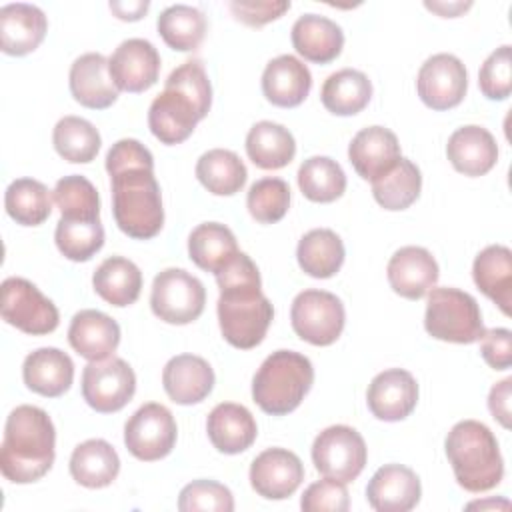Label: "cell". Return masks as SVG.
<instances>
[{
    "label": "cell",
    "instance_id": "1",
    "mask_svg": "<svg viewBox=\"0 0 512 512\" xmlns=\"http://www.w3.org/2000/svg\"><path fill=\"white\" fill-rule=\"evenodd\" d=\"M106 172L118 228L136 240L154 238L164 226V208L152 152L134 138H122L106 154Z\"/></svg>",
    "mask_w": 512,
    "mask_h": 512
},
{
    "label": "cell",
    "instance_id": "2",
    "mask_svg": "<svg viewBox=\"0 0 512 512\" xmlns=\"http://www.w3.org/2000/svg\"><path fill=\"white\" fill-rule=\"evenodd\" d=\"M214 276L220 288L218 322L224 340L240 350L258 346L274 318V308L260 290L258 266L248 254L238 252Z\"/></svg>",
    "mask_w": 512,
    "mask_h": 512
},
{
    "label": "cell",
    "instance_id": "3",
    "mask_svg": "<svg viewBox=\"0 0 512 512\" xmlns=\"http://www.w3.org/2000/svg\"><path fill=\"white\" fill-rule=\"evenodd\" d=\"M212 106V86L204 64L188 60L170 72L164 90L152 100L148 110L150 132L162 144H180L208 114Z\"/></svg>",
    "mask_w": 512,
    "mask_h": 512
},
{
    "label": "cell",
    "instance_id": "4",
    "mask_svg": "<svg viewBox=\"0 0 512 512\" xmlns=\"http://www.w3.org/2000/svg\"><path fill=\"white\" fill-rule=\"evenodd\" d=\"M56 430L50 416L30 404L16 406L4 426L0 446L2 476L14 484L40 480L54 464Z\"/></svg>",
    "mask_w": 512,
    "mask_h": 512
},
{
    "label": "cell",
    "instance_id": "5",
    "mask_svg": "<svg viewBox=\"0 0 512 512\" xmlns=\"http://www.w3.org/2000/svg\"><path fill=\"white\" fill-rule=\"evenodd\" d=\"M456 482L468 492H488L502 482L504 460L492 430L478 420L452 426L444 442Z\"/></svg>",
    "mask_w": 512,
    "mask_h": 512
},
{
    "label": "cell",
    "instance_id": "6",
    "mask_svg": "<svg viewBox=\"0 0 512 512\" xmlns=\"http://www.w3.org/2000/svg\"><path fill=\"white\" fill-rule=\"evenodd\" d=\"M314 382L312 362L294 350L272 352L252 380V398L262 412L284 416L300 406Z\"/></svg>",
    "mask_w": 512,
    "mask_h": 512
},
{
    "label": "cell",
    "instance_id": "7",
    "mask_svg": "<svg viewBox=\"0 0 512 512\" xmlns=\"http://www.w3.org/2000/svg\"><path fill=\"white\" fill-rule=\"evenodd\" d=\"M424 328L432 338L454 344L478 342L486 330L476 298L448 286L430 288Z\"/></svg>",
    "mask_w": 512,
    "mask_h": 512
},
{
    "label": "cell",
    "instance_id": "8",
    "mask_svg": "<svg viewBox=\"0 0 512 512\" xmlns=\"http://www.w3.org/2000/svg\"><path fill=\"white\" fill-rule=\"evenodd\" d=\"M206 304L204 284L182 268H166L156 274L150 292L152 312L176 326L190 324L200 318Z\"/></svg>",
    "mask_w": 512,
    "mask_h": 512
},
{
    "label": "cell",
    "instance_id": "9",
    "mask_svg": "<svg viewBox=\"0 0 512 512\" xmlns=\"http://www.w3.org/2000/svg\"><path fill=\"white\" fill-rule=\"evenodd\" d=\"M366 458L368 450L364 438L352 426H328L312 444V462L316 470L324 478L342 484H348L360 476L366 466Z\"/></svg>",
    "mask_w": 512,
    "mask_h": 512
},
{
    "label": "cell",
    "instance_id": "10",
    "mask_svg": "<svg viewBox=\"0 0 512 512\" xmlns=\"http://www.w3.org/2000/svg\"><path fill=\"white\" fill-rule=\"evenodd\" d=\"M2 318L24 334L44 336L58 328L60 314L50 298H46L30 280L10 276L2 282Z\"/></svg>",
    "mask_w": 512,
    "mask_h": 512
},
{
    "label": "cell",
    "instance_id": "11",
    "mask_svg": "<svg viewBox=\"0 0 512 512\" xmlns=\"http://www.w3.org/2000/svg\"><path fill=\"white\" fill-rule=\"evenodd\" d=\"M290 322L294 332L308 344L330 346L344 330V304L332 292L304 290L292 302Z\"/></svg>",
    "mask_w": 512,
    "mask_h": 512
},
{
    "label": "cell",
    "instance_id": "12",
    "mask_svg": "<svg viewBox=\"0 0 512 512\" xmlns=\"http://www.w3.org/2000/svg\"><path fill=\"white\" fill-rule=\"evenodd\" d=\"M136 392V374L122 358L90 362L82 370V398L100 412L112 414L122 410Z\"/></svg>",
    "mask_w": 512,
    "mask_h": 512
},
{
    "label": "cell",
    "instance_id": "13",
    "mask_svg": "<svg viewBox=\"0 0 512 512\" xmlns=\"http://www.w3.org/2000/svg\"><path fill=\"white\" fill-rule=\"evenodd\" d=\"M176 436L178 428L172 412L158 402L140 406L124 426L126 450L142 462L168 456L176 444Z\"/></svg>",
    "mask_w": 512,
    "mask_h": 512
},
{
    "label": "cell",
    "instance_id": "14",
    "mask_svg": "<svg viewBox=\"0 0 512 512\" xmlns=\"http://www.w3.org/2000/svg\"><path fill=\"white\" fill-rule=\"evenodd\" d=\"M416 90L420 100L432 110L458 106L468 90V72L454 54H434L418 70Z\"/></svg>",
    "mask_w": 512,
    "mask_h": 512
},
{
    "label": "cell",
    "instance_id": "15",
    "mask_svg": "<svg viewBox=\"0 0 512 512\" xmlns=\"http://www.w3.org/2000/svg\"><path fill=\"white\" fill-rule=\"evenodd\" d=\"M108 70L118 90L140 94L152 88L160 74V54L144 38H128L108 58Z\"/></svg>",
    "mask_w": 512,
    "mask_h": 512
},
{
    "label": "cell",
    "instance_id": "16",
    "mask_svg": "<svg viewBox=\"0 0 512 512\" xmlns=\"http://www.w3.org/2000/svg\"><path fill=\"white\" fill-rule=\"evenodd\" d=\"M304 480L302 460L286 448H268L250 464V484L258 496L284 500L292 496Z\"/></svg>",
    "mask_w": 512,
    "mask_h": 512
},
{
    "label": "cell",
    "instance_id": "17",
    "mask_svg": "<svg viewBox=\"0 0 512 512\" xmlns=\"http://www.w3.org/2000/svg\"><path fill=\"white\" fill-rule=\"evenodd\" d=\"M366 402L378 420H404L412 414L418 402L416 378L402 368L384 370L372 378L366 392Z\"/></svg>",
    "mask_w": 512,
    "mask_h": 512
},
{
    "label": "cell",
    "instance_id": "18",
    "mask_svg": "<svg viewBox=\"0 0 512 512\" xmlns=\"http://www.w3.org/2000/svg\"><path fill=\"white\" fill-rule=\"evenodd\" d=\"M422 496L420 478L402 464H384L366 486V500L376 512H408Z\"/></svg>",
    "mask_w": 512,
    "mask_h": 512
},
{
    "label": "cell",
    "instance_id": "19",
    "mask_svg": "<svg viewBox=\"0 0 512 512\" xmlns=\"http://www.w3.org/2000/svg\"><path fill=\"white\" fill-rule=\"evenodd\" d=\"M402 158L398 138L384 126L362 128L348 146V160L356 174L374 182L396 166Z\"/></svg>",
    "mask_w": 512,
    "mask_h": 512
},
{
    "label": "cell",
    "instance_id": "20",
    "mask_svg": "<svg viewBox=\"0 0 512 512\" xmlns=\"http://www.w3.org/2000/svg\"><path fill=\"white\" fill-rule=\"evenodd\" d=\"M438 262L422 246H404L388 262L390 288L408 300H420L438 282Z\"/></svg>",
    "mask_w": 512,
    "mask_h": 512
},
{
    "label": "cell",
    "instance_id": "21",
    "mask_svg": "<svg viewBox=\"0 0 512 512\" xmlns=\"http://www.w3.org/2000/svg\"><path fill=\"white\" fill-rule=\"evenodd\" d=\"M68 84L74 100L92 110L110 108L118 100V86L110 76L108 58L98 52L82 54L72 62Z\"/></svg>",
    "mask_w": 512,
    "mask_h": 512
},
{
    "label": "cell",
    "instance_id": "22",
    "mask_svg": "<svg viewBox=\"0 0 512 512\" xmlns=\"http://www.w3.org/2000/svg\"><path fill=\"white\" fill-rule=\"evenodd\" d=\"M214 380L212 366L194 354H178L162 370V386L168 398L182 406L202 402L212 392Z\"/></svg>",
    "mask_w": 512,
    "mask_h": 512
},
{
    "label": "cell",
    "instance_id": "23",
    "mask_svg": "<svg viewBox=\"0 0 512 512\" xmlns=\"http://www.w3.org/2000/svg\"><path fill=\"white\" fill-rule=\"evenodd\" d=\"M48 30L46 14L34 4H6L0 8V46L8 56L34 52Z\"/></svg>",
    "mask_w": 512,
    "mask_h": 512
},
{
    "label": "cell",
    "instance_id": "24",
    "mask_svg": "<svg viewBox=\"0 0 512 512\" xmlns=\"http://www.w3.org/2000/svg\"><path fill=\"white\" fill-rule=\"evenodd\" d=\"M68 342L88 362L106 360L120 344V326L100 310H80L68 326Z\"/></svg>",
    "mask_w": 512,
    "mask_h": 512
},
{
    "label": "cell",
    "instance_id": "25",
    "mask_svg": "<svg viewBox=\"0 0 512 512\" xmlns=\"http://www.w3.org/2000/svg\"><path fill=\"white\" fill-rule=\"evenodd\" d=\"M312 88L308 66L292 54L272 58L262 72V92L268 102L280 108L300 106Z\"/></svg>",
    "mask_w": 512,
    "mask_h": 512
},
{
    "label": "cell",
    "instance_id": "26",
    "mask_svg": "<svg viewBox=\"0 0 512 512\" xmlns=\"http://www.w3.org/2000/svg\"><path fill=\"white\" fill-rule=\"evenodd\" d=\"M446 156L460 174L472 178L484 176L498 160V144L486 128L468 124L450 134Z\"/></svg>",
    "mask_w": 512,
    "mask_h": 512
},
{
    "label": "cell",
    "instance_id": "27",
    "mask_svg": "<svg viewBox=\"0 0 512 512\" xmlns=\"http://www.w3.org/2000/svg\"><path fill=\"white\" fill-rule=\"evenodd\" d=\"M22 378L28 390L46 396H62L74 380V362L60 348H38L24 358Z\"/></svg>",
    "mask_w": 512,
    "mask_h": 512
},
{
    "label": "cell",
    "instance_id": "28",
    "mask_svg": "<svg viewBox=\"0 0 512 512\" xmlns=\"http://www.w3.org/2000/svg\"><path fill=\"white\" fill-rule=\"evenodd\" d=\"M206 432L212 446L222 454H240L252 446L258 434L252 412L234 402H222L212 408L206 420Z\"/></svg>",
    "mask_w": 512,
    "mask_h": 512
},
{
    "label": "cell",
    "instance_id": "29",
    "mask_svg": "<svg viewBox=\"0 0 512 512\" xmlns=\"http://www.w3.org/2000/svg\"><path fill=\"white\" fill-rule=\"evenodd\" d=\"M294 50L308 62L328 64L336 60L344 48L342 28L320 14L300 16L290 32Z\"/></svg>",
    "mask_w": 512,
    "mask_h": 512
},
{
    "label": "cell",
    "instance_id": "30",
    "mask_svg": "<svg viewBox=\"0 0 512 512\" xmlns=\"http://www.w3.org/2000/svg\"><path fill=\"white\" fill-rule=\"evenodd\" d=\"M472 278L478 290L488 296L502 314L510 316L512 304V252L502 244L486 246L472 264Z\"/></svg>",
    "mask_w": 512,
    "mask_h": 512
},
{
    "label": "cell",
    "instance_id": "31",
    "mask_svg": "<svg viewBox=\"0 0 512 512\" xmlns=\"http://www.w3.org/2000/svg\"><path fill=\"white\" fill-rule=\"evenodd\" d=\"M70 476L84 488L110 486L120 472V458L112 444L90 438L78 444L70 456Z\"/></svg>",
    "mask_w": 512,
    "mask_h": 512
},
{
    "label": "cell",
    "instance_id": "32",
    "mask_svg": "<svg viewBox=\"0 0 512 512\" xmlns=\"http://www.w3.org/2000/svg\"><path fill=\"white\" fill-rule=\"evenodd\" d=\"M246 154L262 170H280L294 160L296 142L292 132L282 124L262 120L248 130Z\"/></svg>",
    "mask_w": 512,
    "mask_h": 512
},
{
    "label": "cell",
    "instance_id": "33",
    "mask_svg": "<svg viewBox=\"0 0 512 512\" xmlns=\"http://www.w3.org/2000/svg\"><path fill=\"white\" fill-rule=\"evenodd\" d=\"M92 286L102 300L124 308L138 300L142 290V272L132 260L124 256H110L94 270Z\"/></svg>",
    "mask_w": 512,
    "mask_h": 512
},
{
    "label": "cell",
    "instance_id": "34",
    "mask_svg": "<svg viewBox=\"0 0 512 512\" xmlns=\"http://www.w3.org/2000/svg\"><path fill=\"white\" fill-rule=\"evenodd\" d=\"M372 98V82L354 68H342L330 74L320 90L324 108L336 116H354L362 112Z\"/></svg>",
    "mask_w": 512,
    "mask_h": 512
},
{
    "label": "cell",
    "instance_id": "35",
    "mask_svg": "<svg viewBox=\"0 0 512 512\" xmlns=\"http://www.w3.org/2000/svg\"><path fill=\"white\" fill-rule=\"evenodd\" d=\"M238 244L234 232L220 224V222H204L198 224L190 236H188V254L190 260L206 270V272H218L222 270L236 254Z\"/></svg>",
    "mask_w": 512,
    "mask_h": 512
},
{
    "label": "cell",
    "instance_id": "36",
    "mask_svg": "<svg viewBox=\"0 0 512 512\" xmlns=\"http://www.w3.org/2000/svg\"><path fill=\"white\" fill-rule=\"evenodd\" d=\"M344 244L330 228H314L306 232L296 248L298 266L312 278H330L344 264Z\"/></svg>",
    "mask_w": 512,
    "mask_h": 512
},
{
    "label": "cell",
    "instance_id": "37",
    "mask_svg": "<svg viewBox=\"0 0 512 512\" xmlns=\"http://www.w3.org/2000/svg\"><path fill=\"white\" fill-rule=\"evenodd\" d=\"M196 178L210 194L232 196L244 188L248 170L236 152L214 148L198 158Z\"/></svg>",
    "mask_w": 512,
    "mask_h": 512
},
{
    "label": "cell",
    "instance_id": "38",
    "mask_svg": "<svg viewBox=\"0 0 512 512\" xmlns=\"http://www.w3.org/2000/svg\"><path fill=\"white\" fill-rule=\"evenodd\" d=\"M156 28L166 46L178 52H192L206 36V16L194 6L174 4L160 12Z\"/></svg>",
    "mask_w": 512,
    "mask_h": 512
},
{
    "label": "cell",
    "instance_id": "39",
    "mask_svg": "<svg viewBox=\"0 0 512 512\" xmlns=\"http://www.w3.org/2000/svg\"><path fill=\"white\" fill-rule=\"evenodd\" d=\"M422 190V176L418 166L400 158L392 170L372 182V196L384 210H406L412 206Z\"/></svg>",
    "mask_w": 512,
    "mask_h": 512
},
{
    "label": "cell",
    "instance_id": "40",
    "mask_svg": "<svg viewBox=\"0 0 512 512\" xmlns=\"http://www.w3.org/2000/svg\"><path fill=\"white\" fill-rule=\"evenodd\" d=\"M4 206L16 224L40 226L52 212V198L40 180L18 178L6 188Z\"/></svg>",
    "mask_w": 512,
    "mask_h": 512
},
{
    "label": "cell",
    "instance_id": "41",
    "mask_svg": "<svg viewBox=\"0 0 512 512\" xmlns=\"http://www.w3.org/2000/svg\"><path fill=\"white\" fill-rule=\"evenodd\" d=\"M52 144L64 160L72 164H88L96 158L102 140L92 122L80 116H64L54 126Z\"/></svg>",
    "mask_w": 512,
    "mask_h": 512
},
{
    "label": "cell",
    "instance_id": "42",
    "mask_svg": "<svg viewBox=\"0 0 512 512\" xmlns=\"http://www.w3.org/2000/svg\"><path fill=\"white\" fill-rule=\"evenodd\" d=\"M300 192L320 204L338 200L346 190V174L342 166L328 156H312L298 168Z\"/></svg>",
    "mask_w": 512,
    "mask_h": 512
},
{
    "label": "cell",
    "instance_id": "43",
    "mask_svg": "<svg viewBox=\"0 0 512 512\" xmlns=\"http://www.w3.org/2000/svg\"><path fill=\"white\" fill-rule=\"evenodd\" d=\"M54 202L66 220H100V196L94 184L80 176L70 174L56 182Z\"/></svg>",
    "mask_w": 512,
    "mask_h": 512
},
{
    "label": "cell",
    "instance_id": "44",
    "mask_svg": "<svg viewBox=\"0 0 512 512\" xmlns=\"http://www.w3.org/2000/svg\"><path fill=\"white\" fill-rule=\"evenodd\" d=\"M54 240L62 256L72 262H88L104 246V228L100 220L60 218Z\"/></svg>",
    "mask_w": 512,
    "mask_h": 512
},
{
    "label": "cell",
    "instance_id": "45",
    "mask_svg": "<svg viewBox=\"0 0 512 512\" xmlns=\"http://www.w3.org/2000/svg\"><path fill=\"white\" fill-rule=\"evenodd\" d=\"M246 206L256 222L274 224L282 220L290 208V186L282 178H260L250 186Z\"/></svg>",
    "mask_w": 512,
    "mask_h": 512
},
{
    "label": "cell",
    "instance_id": "46",
    "mask_svg": "<svg viewBox=\"0 0 512 512\" xmlns=\"http://www.w3.org/2000/svg\"><path fill=\"white\" fill-rule=\"evenodd\" d=\"M180 512H232L234 496L232 492L214 480H194L180 490L178 496Z\"/></svg>",
    "mask_w": 512,
    "mask_h": 512
},
{
    "label": "cell",
    "instance_id": "47",
    "mask_svg": "<svg viewBox=\"0 0 512 512\" xmlns=\"http://www.w3.org/2000/svg\"><path fill=\"white\" fill-rule=\"evenodd\" d=\"M480 92L488 100H506L512 92V50L508 44L496 48L478 72Z\"/></svg>",
    "mask_w": 512,
    "mask_h": 512
},
{
    "label": "cell",
    "instance_id": "48",
    "mask_svg": "<svg viewBox=\"0 0 512 512\" xmlns=\"http://www.w3.org/2000/svg\"><path fill=\"white\" fill-rule=\"evenodd\" d=\"M300 508L304 512H346L350 508L348 490L342 482L318 480L304 490Z\"/></svg>",
    "mask_w": 512,
    "mask_h": 512
},
{
    "label": "cell",
    "instance_id": "49",
    "mask_svg": "<svg viewBox=\"0 0 512 512\" xmlns=\"http://www.w3.org/2000/svg\"><path fill=\"white\" fill-rule=\"evenodd\" d=\"M230 12L236 20L246 26H264L276 18H280L286 10H290V2L286 0H232L228 4Z\"/></svg>",
    "mask_w": 512,
    "mask_h": 512
},
{
    "label": "cell",
    "instance_id": "50",
    "mask_svg": "<svg viewBox=\"0 0 512 512\" xmlns=\"http://www.w3.org/2000/svg\"><path fill=\"white\" fill-rule=\"evenodd\" d=\"M480 354L494 370H508L512 364V332L508 328L484 330L480 338Z\"/></svg>",
    "mask_w": 512,
    "mask_h": 512
},
{
    "label": "cell",
    "instance_id": "51",
    "mask_svg": "<svg viewBox=\"0 0 512 512\" xmlns=\"http://www.w3.org/2000/svg\"><path fill=\"white\" fill-rule=\"evenodd\" d=\"M510 388H512V378H504L502 382L494 384L488 394L490 414L504 428H510Z\"/></svg>",
    "mask_w": 512,
    "mask_h": 512
},
{
    "label": "cell",
    "instance_id": "52",
    "mask_svg": "<svg viewBox=\"0 0 512 512\" xmlns=\"http://www.w3.org/2000/svg\"><path fill=\"white\" fill-rule=\"evenodd\" d=\"M150 8V4L144 0H138V2H110V10L116 14V18L120 20H126V22H134V20H140L146 10Z\"/></svg>",
    "mask_w": 512,
    "mask_h": 512
},
{
    "label": "cell",
    "instance_id": "53",
    "mask_svg": "<svg viewBox=\"0 0 512 512\" xmlns=\"http://www.w3.org/2000/svg\"><path fill=\"white\" fill-rule=\"evenodd\" d=\"M470 6H472L470 2H466V4H462V2H454V4H442V2H426V8H430V10L438 12V14H440V16H444V18H454V16H458L460 12L468 10Z\"/></svg>",
    "mask_w": 512,
    "mask_h": 512
},
{
    "label": "cell",
    "instance_id": "54",
    "mask_svg": "<svg viewBox=\"0 0 512 512\" xmlns=\"http://www.w3.org/2000/svg\"><path fill=\"white\" fill-rule=\"evenodd\" d=\"M494 506H496V508H498V506L508 508L510 504H508V500H484V502H470L466 508H470V510H472V508H480V510H482V508H494Z\"/></svg>",
    "mask_w": 512,
    "mask_h": 512
}]
</instances>
